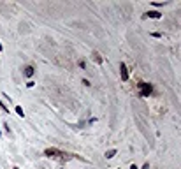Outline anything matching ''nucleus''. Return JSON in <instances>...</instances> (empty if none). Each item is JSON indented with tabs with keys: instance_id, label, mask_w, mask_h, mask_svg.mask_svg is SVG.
<instances>
[{
	"instance_id": "obj_1",
	"label": "nucleus",
	"mask_w": 181,
	"mask_h": 169,
	"mask_svg": "<svg viewBox=\"0 0 181 169\" xmlns=\"http://www.w3.org/2000/svg\"><path fill=\"white\" fill-rule=\"evenodd\" d=\"M139 88H141V93H143L144 97L151 93V85H148V83H141V85H139Z\"/></svg>"
},
{
	"instance_id": "obj_2",
	"label": "nucleus",
	"mask_w": 181,
	"mask_h": 169,
	"mask_svg": "<svg viewBox=\"0 0 181 169\" xmlns=\"http://www.w3.org/2000/svg\"><path fill=\"white\" fill-rule=\"evenodd\" d=\"M120 74H121V79H123V81L128 79V71H127L125 64H121V65H120Z\"/></svg>"
},
{
	"instance_id": "obj_3",
	"label": "nucleus",
	"mask_w": 181,
	"mask_h": 169,
	"mask_svg": "<svg viewBox=\"0 0 181 169\" xmlns=\"http://www.w3.org/2000/svg\"><path fill=\"white\" fill-rule=\"evenodd\" d=\"M46 155H48V157H56V155H58V150H55V148H53V150H46Z\"/></svg>"
},
{
	"instance_id": "obj_4",
	"label": "nucleus",
	"mask_w": 181,
	"mask_h": 169,
	"mask_svg": "<svg viewBox=\"0 0 181 169\" xmlns=\"http://www.w3.org/2000/svg\"><path fill=\"white\" fill-rule=\"evenodd\" d=\"M146 16H149V18H160V12H157V11H151V12H148Z\"/></svg>"
},
{
	"instance_id": "obj_5",
	"label": "nucleus",
	"mask_w": 181,
	"mask_h": 169,
	"mask_svg": "<svg viewBox=\"0 0 181 169\" xmlns=\"http://www.w3.org/2000/svg\"><path fill=\"white\" fill-rule=\"evenodd\" d=\"M25 74H27V76L30 78V76L33 74V69H32V67H27V69H25Z\"/></svg>"
},
{
	"instance_id": "obj_6",
	"label": "nucleus",
	"mask_w": 181,
	"mask_h": 169,
	"mask_svg": "<svg viewBox=\"0 0 181 169\" xmlns=\"http://www.w3.org/2000/svg\"><path fill=\"white\" fill-rule=\"evenodd\" d=\"M114 150H109V152H107V153H106V157H107V158H111V157H114Z\"/></svg>"
},
{
	"instance_id": "obj_7",
	"label": "nucleus",
	"mask_w": 181,
	"mask_h": 169,
	"mask_svg": "<svg viewBox=\"0 0 181 169\" xmlns=\"http://www.w3.org/2000/svg\"><path fill=\"white\" fill-rule=\"evenodd\" d=\"M16 113H18V115H19V116H23V109L19 108V106H16Z\"/></svg>"
},
{
	"instance_id": "obj_8",
	"label": "nucleus",
	"mask_w": 181,
	"mask_h": 169,
	"mask_svg": "<svg viewBox=\"0 0 181 169\" xmlns=\"http://www.w3.org/2000/svg\"><path fill=\"white\" fill-rule=\"evenodd\" d=\"M143 169H149V166H148V164H146V166H144V167Z\"/></svg>"
}]
</instances>
